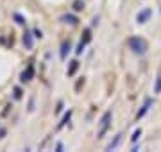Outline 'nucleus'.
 <instances>
[{
	"label": "nucleus",
	"instance_id": "f8f14e48",
	"mask_svg": "<svg viewBox=\"0 0 161 152\" xmlns=\"http://www.w3.org/2000/svg\"><path fill=\"white\" fill-rule=\"evenodd\" d=\"M14 20H16V22H18L20 25H23V24H25V20H23V18L20 16V14H14Z\"/></svg>",
	"mask_w": 161,
	"mask_h": 152
},
{
	"label": "nucleus",
	"instance_id": "1a4fd4ad",
	"mask_svg": "<svg viewBox=\"0 0 161 152\" xmlns=\"http://www.w3.org/2000/svg\"><path fill=\"white\" fill-rule=\"evenodd\" d=\"M84 9V2L82 0H75L74 2V11H82Z\"/></svg>",
	"mask_w": 161,
	"mask_h": 152
},
{
	"label": "nucleus",
	"instance_id": "f03ea898",
	"mask_svg": "<svg viewBox=\"0 0 161 152\" xmlns=\"http://www.w3.org/2000/svg\"><path fill=\"white\" fill-rule=\"evenodd\" d=\"M109 120H111V113L108 111V113L102 117V122H100V134H98V136H104L106 129H108V125H109Z\"/></svg>",
	"mask_w": 161,
	"mask_h": 152
},
{
	"label": "nucleus",
	"instance_id": "0eeeda50",
	"mask_svg": "<svg viewBox=\"0 0 161 152\" xmlns=\"http://www.w3.org/2000/svg\"><path fill=\"white\" fill-rule=\"evenodd\" d=\"M61 20H63V22H66V24H72V25H75L77 22H79V20H77L75 16H72V14H64Z\"/></svg>",
	"mask_w": 161,
	"mask_h": 152
},
{
	"label": "nucleus",
	"instance_id": "f257e3e1",
	"mask_svg": "<svg viewBox=\"0 0 161 152\" xmlns=\"http://www.w3.org/2000/svg\"><path fill=\"white\" fill-rule=\"evenodd\" d=\"M129 48L136 54H145L147 52V43H145V40L134 36V38H129Z\"/></svg>",
	"mask_w": 161,
	"mask_h": 152
},
{
	"label": "nucleus",
	"instance_id": "9b49d317",
	"mask_svg": "<svg viewBox=\"0 0 161 152\" xmlns=\"http://www.w3.org/2000/svg\"><path fill=\"white\" fill-rule=\"evenodd\" d=\"M77 68H79V63H77V61H74V63H72V66H70V70H68V75H74Z\"/></svg>",
	"mask_w": 161,
	"mask_h": 152
},
{
	"label": "nucleus",
	"instance_id": "dca6fc26",
	"mask_svg": "<svg viewBox=\"0 0 161 152\" xmlns=\"http://www.w3.org/2000/svg\"><path fill=\"white\" fill-rule=\"evenodd\" d=\"M34 38H41V30L34 29Z\"/></svg>",
	"mask_w": 161,
	"mask_h": 152
},
{
	"label": "nucleus",
	"instance_id": "423d86ee",
	"mask_svg": "<svg viewBox=\"0 0 161 152\" xmlns=\"http://www.w3.org/2000/svg\"><path fill=\"white\" fill-rule=\"evenodd\" d=\"M23 45L27 48H32V36H31V32H25L23 34Z\"/></svg>",
	"mask_w": 161,
	"mask_h": 152
},
{
	"label": "nucleus",
	"instance_id": "2eb2a0df",
	"mask_svg": "<svg viewBox=\"0 0 161 152\" xmlns=\"http://www.w3.org/2000/svg\"><path fill=\"white\" fill-rule=\"evenodd\" d=\"M14 97H16V99H20V97H22V90H20V88L14 90Z\"/></svg>",
	"mask_w": 161,
	"mask_h": 152
},
{
	"label": "nucleus",
	"instance_id": "39448f33",
	"mask_svg": "<svg viewBox=\"0 0 161 152\" xmlns=\"http://www.w3.org/2000/svg\"><path fill=\"white\" fill-rule=\"evenodd\" d=\"M68 50H70V41H63V45H61V59H66Z\"/></svg>",
	"mask_w": 161,
	"mask_h": 152
},
{
	"label": "nucleus",
	"instance_id": "6e6552de",
	"mask_svg": "<svg viewBox=\"0 0 161 152\" xmlns=\"http://www.w3.org/2000/svg\"><path fill=\"white\" fill-rule=\"evenodd\" d=\"M150 104H152V100H147V102H145V106H143V107H142V111L138 113V118H142V117H143V115H145V113L149 111Z\"/></svg>",
	"mask_w": 161,
	"mask_h": 152
},
{
	"label": "nucleus",
	"instance_id": "9d476101",
	"mask_svg": "<svg viewBox=\"0 0 161 152\" xmlns=\"http://www.w3.org/2000/svg\"><path fill=\"white\" fill-rule=\"evenodd\" d=\"M120 140H122V134H118V136L115 138V140H113V143H109V145H108V150H113V149H115V147L118 145V141H120Z\"/></svg>",
	"mask_w": 161,
	"mask_h": 152
},
{
	"label": "nucleus",
	"instance_id": "4468645a",
	"mask_svg": "<svg viewBox=\"0 0 161 152\" xmlns=\"http://www.w3.org/2000/svg\"><path fill=\"white\" fill-rule=\"evenodd\" d=\"M142 134V131H134V134H132V141H136L138 140V136Z\"/></svg>",
	"mask_w": 161,
	"mask_h": 152
},
{
	"label": "nucleus",
	"instance_id": "7ed1b4c3",
	"mask_svg": "<svg viewBox=\"0 0 161 152\" xmlns=\"http://www.w3.org/2000/svg\"><path fill=\"white\" fill-rule=\"evenodd\" d=\"M32 75H34V68H32V66H27V70L20 75V81L27 82V81H31V79H32Z\"/></svg>",
	"mask_w": 161,
	"mask_h": 152
},
{
	"label": "nucleus",
	"instance_id": "20e7f679",
	"mask_svg": "<svg viewBox=\"0 0 161 152\" xmlns=\"http://www.w3.org/2000/svg\"><path fill=\"white\" fill-rule=\"evenodd\" d=\"M149 18H150V9H143V11L138 13V18L136 20H138V24H145Z\"/></svg>",
	"mask_w": 161,
	"mask_h": 152
},
{
	"label": "nucleus",
	"instance_id": "ddd939ff",
	"mask_svg": "<svg viewBox=\"0 0 161 152\" xmlns=\"http://www.w3.org/2000/svg\"><path fill=\"white\" fill-rule=\"evenodd\" d=\"M161 91V77H158V84H156V93Z\"/></svg>",
	"mask_w": 161,
	"mask_h": 152
}]
</instances>
